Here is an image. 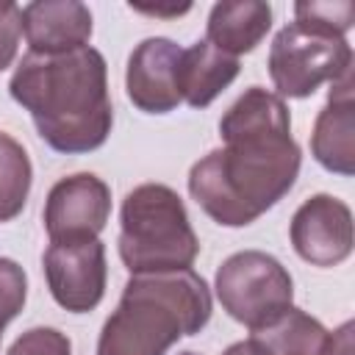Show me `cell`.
<instances>
[{
    "label": "cell",
    "instance_id": "52a82bcc",
    "mask_svg": "<svg viewBox=\"0 0 355 355\" xmlns=\"http://www.w3.org/2000/svg\"><path fill=\"white\" fill-rule=\"evenodd\" d=\"M44 277L53 300L69 313H86L105 294V247L100 239L50 241L44 250Z\"/></svg>",
    "mask_w": 355,
    "mask_h": 355
},
{
    "label": "cell",
    "instance_id": "4fadbf2b",
    "mask_svg": "<svg viewBox=\"0 0 355 355\" xmlns=\"http://www.w3.org/2000/svg\"><path fill=\"white\" fill-rule=\"evenodd\" d=\"M239 75V58L222 53L208 39L194 42L189 50H180L178 58V94L191 108L211 105Z\"/></svg>",
    "mask_w": 355,
    "mask_h": 355
},
{
    "label": "cell",
    "instance_id": "3957f363",
    "mask_svg": "<svg viewBox=\"0 0 355 355\" xmlns=\"http://www.w3.org/2000/svg\"><path fill=\"white\" fill-rule=\"evenodd\" d=\"M211 319V291L194 269L130 275L116 311L105 319L97 355H166Z\"/></svg>",
    "mask_w": 355,
    "mask_h": 355
},
{
    "label": "cell",
    "instance_id": "9c48e42d",
    "mask_svg": "<svg viewBox=\"0 0 355 355\" xmlns=\"http://www.w3.org/2000/svg\"><path fill=\"white\" fill-rule=\"evenodd\" d=\"M288 236L302 261L336 266L352 252V211L333 194H313L294 211Z\"/></svg>",
    "mask_w": 355,
    "mask_h": 355
},
{
    "label": "cell",
    "instance_id": "ac0fdd59",
    "mask_svg": "<svg viewBox=\"0 0 355 355\" xmlns=\"http://www.w3.org/2000/svg\"><path fill=\"white\" fill-rule=\"evenodd\" d=\"M25 297H28L25 269L11 258H0V336L6 324L22 311Z\"/></svg>",
    "mask_w": 355,
    "mask_h": 355
},
{
    "label": "cell",
    "instance_id": "ba28073f",
    "mask_svg": "<svg viewBox=\"0 0 355 355\" xmlns=\"http://www.w3.org/2000/svg\"><path fill=\"white\" fill-rule=\"evenodd\" d=\"M111 214V189L92 172L61 178L44 202V230L50 241L97 239Z\"/></svg>",
    "mask_w": 355,
    "mask_h": 355
},
{
    "label": "cell",
    "instance_id": "603a6c76",
    "mask_svg": "<svg viewBox=\"0 0 355 355\" xmlns=\"http://www.w3.org/2000/svg\"><path fill=\"white\" fill-rule=\"evenodd\" d=\"M222 355H255V352L250 349V344H247V341H236V344H230Z\"/></svg>",
    "mask_w": 355,
    "mask_h": 355
},
{
    "label": "cell",
    "instance_id": "6da1fadb",
    "mask_svg": "<svg viewBox=\"0 0 355 355\" xmlns=\"http://www.w3.org/2000/svg\"><path fill=\"white\" fill-rule=\"evenodd\" d=\"M219 133L225 147L191 166L189 191L214 222L244 227L288 194L302 155L283 97L261 86H250L227 108Z\"/></svg>",
    "mask_w": 355,
    "mask_h": 355
},
{
    "label": "cell",
    "instance_id": "277c9868",
    "mask_svg": "<svg viewBox=\"0 0 355 355\" xmlns=\"http://www.w3.org/2000/svg\"><path fill=\"white\" fill-rule=\"evenodd\" d=\"M119 258L130 275L191 269L200 241L180 194L164 183H141L122 200Z\"/></svg>",
    "mask_w": 355,
    "mask_h": 355
},
{
    "label": "cell",
    "instance_id": "9a60e30c",
    "mask_svg": "<svg viewBox=\"0 0 355 355\" xmlns=\"http://www.w3.org/2000/svg\"><path fill=\"white\" fill-rule=\"evenodd\" d=\"M324 338L327 330L322 322L291 305L275 322L250 330L247 344L255 355H319Z\"/></svg>",
    "mask_w": 355,
    "mask_h": 355
},
{
    "label": "cell",
    "instance_id": "e0dca14e",
    "mask_svg": "<svg viewBox=\"0 0 355 355\" xmlns=\"http://www.w3.org/2000/svg\"><path fill=\"white\" fill-rule=\"evenodd\" d=\"M355 19V6L349 0H333V3H316V0H302L294 6V22L300 28L344 39L347 31L352 28Z\"/></svg>",
    "mask_w": 355,
    "mask_h": 355
},
{
    "label": "cell",
    "instance_id": "ffe728a7",
    "mask_svg": "<svg viewBox=\"0 0 355 355\" xmlns=\"http://www.w3.org/2000/svg\"><path fill=\"white\" fill-rule=\"evenodd\" d=\"M19 36H22V8L17 3L0 0V72L14 64Z\"/></svg>",
    "mask_w": 355,
    "mask_h": 355
},
{
    "label": "cell",
    "instance_id": "30bf717a",
    "mask_svg": "<svg viewBox=\"0 0 355 355\" xmlns=\"http://www.w3.org/2000/svg\"><path fill=\"white\" fill-rule=\"evenodd\" d=\"M178 58H180V47L172 39L153 36L136 44L125 69V92L139 111L169 114L180 105Z\"/></svg>",
    "mask_w": 355,
    "mask_h": 355
},
{
    "label": "cell",
    "instance_id": "44dd1931",
    "mask_svg": "<svg viewBox=\"0 0 355 355\" xmlns=\"http://www.w3.org/2000/svg\"><path fill=\"white\" fill-rule=\"evenodd\" d=\"M352 330H355V324L352 322H344L338 330L327 333L319 355H352V349H355L352 347Z\"/></svg>",
    "mask_w": 355,
    "mask_h": 355
},
{
    "label": "cell",
    "instance_id": "5b68a950",
    "mask_svg": "<svg viewBox=\"0 0 355 355\" xmlns=\"http://www.w3.org/2000/svg\"><path fill=\"white\" fill-rule=\"evenodd\" d=\"M222 308L250 330L275 322L291 308L294 283L288 269L269 252L244 250L222 261L214 280Z\"/></svg>",
    "mask_w": 355,
    "mask_h": 355
},
{
    "label": "cell",
    "instance_id": "d6986e66",
    "mask_svg": "<svg viewBox=\"0 0 355 355\" xmlns=\"http://www.w3.org/2000/svg\"><path fill=\"white\" fill-rule=\"evenodd\" d=\"M8 355H72V341L55 327H31L8 347Z\"/></svg>",
    "mask_w": 355,
    "mask_h": 355
},
{
    "label": "cell",
    "instance_id": "8992f818",
    "mask_svg": "<svg viewBox=\"0 0 355 355\" xmlns=\"http://www.w3.org/2000/svg\"><path fill=\"white\" fill-rule=\"evenodd\" d=\"M266 67L277 97H308L322 83H336L352 72V50L347 39L324 36L291 22L275 36Z\"/></svg>",
    "mask_w": 355,
    "mask_h": 355
},
{
    "label": "cell",
    "instance_id": "7c38bea8",
    "mask_svg": "<svg viewBox=\"0 0 355 355\" xmlns=\"http://www.w3.org/2000/svg\"><path fill=\"white\" fill-rule=\"evenodd\" d=\"M22 33L31 53L55 55L86 47L92 39V11L78 0H39L22 8Z\"/></svg>",
    "mask_w": 355,
    "mask_h": 355
},
{
    "label": "cell",
    "instance_id": "5bb4252c",
    "mask_svg": "<svg viewBox=\"0 0 355 355\" xmlns=\"http://www.w3.org/2000/svg\"><path fill=\"white\" fill-rule=\"evenodd\" d=\"M272 28V6L261 0H225L208 14L205 39L227 55H241L255 50L266 31Z\"/></svg>",
    "mask_w": 355,
    "mask_h": 355
},
{
    "label": "cell",
    "instance_id": "2e32d148",
    "mask_svg": "<svg viewBox=\"0 0 355 355\" xmlns=\"http://www.w3.org/2000/svg\"><path fill=\"white\" fill-rule=\"evenodd\" d=\"M31 158L25 147L8 136L0 133V222H11L22 214L31 191Z\"/></svg>",
    "mask_w": 355,
    "mask_h": 355
},
{
    "label": "cell",
    "instance_id": "7a4b0ae2",
    "mask_svg": "<svg viewBox=\"0 0 355 355\" xmlns=\"http://www.w3.org/2000/svg\"><path fill=\"white\" fill-rule=\"evenodd\" d=\"M8 92L58 153H92L111 133L108 69L103 53L89 44L55 55H22Z\"/></svg>",
    "mask_w": 355,
    "mask_h": 355
},
{
    "label": "cell",
    "instance_id": "7402d4cb",
    "mask_svg": "<svg viewBox=\"0 0 355 355\" xmlns=\"http://www.w3.org/2000/svg\"><path fill=\"white\" fill-rule=\"evenodd\" d=\"M130 8H136V11H144V14H155V17H164V14H169V17H178V14H186L189 11V6H180V8H153V6H130Z\"/></svg>",
    "mask_w": 355,
    "mask_h": 355
},
{
    "label": "cell",
    "instance_id": "8fae6325",
    "mask_svg": "<svg viewBox=\"0 0 355 355\" xmlns=\"http://www.w3.org/2000/svg\"><path fill=\"white\" fill-rule=\"evenodd\" d=\"M313 158L336 172L349 178L355 172V100H352V72L330 83L324 108L316 116L311 133Z\"/></svg>",
    "mask_w": 355,
    "mask_h": 355
}]
</instances>
